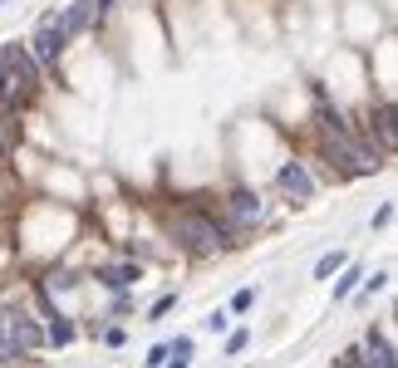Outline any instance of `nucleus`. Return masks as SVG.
<instances>
[{
  "instance_id": "nucleus-11",
  "label": "nucleus",
  "mask_w": 398,
  "mask_h": 368,
  "mask_svg": "<svg viewBox=\"0 0 398 368\" xmlns=\"http://www.w3.org/2000/svg\"><path fill=\"white\" fill-rule=\"evenodd\" d=\"M15 334H10V309H0V359H15Z\"/></svg>"
},
{
  "instance_id": "nucleus-1",
  "label": "nucleus",
  "mask_w": 398,
  "mask_h": 368,
  "mask_svg": "<svg viewBox=\"0 0 398 368\" xmlns=\"http://www.w3.org/2000/svg\"><path fill=\"white\" fill-rule=\"evenodd\" d=\"M172 236L192 251V256H211L216 246H226V231L211 221V216H197V211H182L172 216Z\"/></svg>"
},
{
  "instance_id": "nucleus-16",
  "label": "nucleus",
  "mask_w": 398,
  "mask_h": 368,
  "mask_svg": "<svg viewBox=\"0 0 398 368\" xmlns=\"http://www.w3.org/2000/svg\"><path fill=\"white\" fill-rule=\"evenodd\" d=\"M246 344H251V334H246V329H236V334H231V339H226V354H241V349H246Z\"/></svg>"
},
{
  "instance_id": "nucleus-17",
  "label": "nucleus",
  "mask_w": 398,
  "mask_h": 368,
  "mask_svg": "<svg viewBox=\"0 0 398 368\" xmlns=\"http://www.w3.org/2000/svg\"><path fill=\"white\" fill-rule=\"evenodd\" d=\"M168 359H172V354H168V344H158V349H148V368H163V364H168Z\"/></svg>"
},
{
  "instance_id": "nucleus-12",
  "label": "nucleus",
  "mask_w": 398,
  "mask_h": 368,
  "mask_svg": "<svg viewBox=\"0 0 398 368\" xmlns=\"http://www.w3.org/2000/svg\"><path fill=\"white\" fill-rule=\"evenodd\" d=\"M334 299H349V295H354V285H359V271H344V266H339V271H334Z\"/></svg>"
},
{
  "instance_id": "nucleus-14",
  "label": "nucleus",
  "mask_w": 398,
  "mask_h": 368,
  "mask_svg": "<svg viewBox=\"0 0 398 368\" xmlns=\"http://www.w3.org/2000/svg\"><path fill=\"white\" fill-rule=\"evenodd\" d=\"M379 133H384V148H394V108H379Z\"/></svg>"
},
{
  "instance_id": "nucleus-7",
  "label": "nucleus",
  "mask_w": 398,
  "mask_h": 368,
  "mask_svg": "<svg viewBox=\"0 0 398 368\" xmlns=\"http://www.w3.org/2000/svg\"><path fill=\"white\" fill-rule=\"evenodd\" d=\"M281 186H286V196H295V201H310V196H315V182H310L305 162H286V167H281Z\"/></svg>"
},
{
  "instance_id": "nucleus-2",
  "label": "nucleus",
  "mask_w": 398,
  "mask_h": 368,
  "mask_svg": "<svg viewBox=\"0 0 398 368\" xmlns=\"http://www.w3.org/2000/svg\"><path fill=\"white\" fill-rule=\"evenodd\" d=\"M329 123V153L334 158H344V167L349 172H379V153H369V148H359V143H349L344 138V128H339V118H324Z\"/></svg>"
},
{
  "instance_id": "nucleus-6",
  "label": "nucleus",
  "mask_w": 398,
  "mask_h": 368,
  "mask_svg": "<svg viewBox=\"0 0 398 368\" xmlns=\"http://www.w3.org/2000/svg\"><path fill=\"white\" fill-rule=\"evenodd\" d=\"M359 368H394V344L384 339V334H369L364 339V354H354Z\"/></svg>"
},
{
  "instance_id": "nucleus-10",
  "label": "nucleus",
  "mask_w": 398,
  "mask_h": 368,
  "mask_svg": "<svg viewBox=\"0 0 398 368\" xmlns=\"http://www.w3.org/2000/svg\"><path fill=\"white\" fill-rule=\"evenodd\" d=\"M339 266H349V256L344 251H329V256H320V266H315V280H329Z\"/></svg>"
},
{
  "instance_id": "nucleus-22",
  "label": "nucleus",
  "mask_w": 398,
  "mask_h": 368,
  "mask_svg": "<svg viewBox=\"0 0 398 368\" xmlns=\"http://www.w3.org/2000/svg\"><path fill=\"white\" fill-rule=\"evenodd\" d=\"M103 5H113V0H99V10H103Z\"/></svg>"
},
{
  "instance_id": "nucleus-5",
  "label": "nucleus",
  "mask_w": 398,
  "mask_h": 368,
  "mask_svg": "<svg viewBox=\"0 0 398 368\" xmlns=\"http://www.w3.org/2000/svg\"><path fill=\"white\" fill-rule=\"evenodd\" d=\"M10 334H15V349H20V354H35V349L45 344V329H40L25 309H10Z\"/></svg>"
},
{
  "instance_id": "nucleus-8",
  "label": "nucleus",
  "mask_w": 398,
  "mask_h": 368,
  "mask_svg": "<svg viewBox=\"0 0 398 368\" xmlns=\"http://www.w3.org/2000/svg\"><path fill=\"white\" fill-rule=\"evenodd\" d=\"M89 15H94V0H74V5L64 10V20H59V30H64V35H79V30L89 25Z\"/></svg>"
},
{
  "instance_id": "nucleus-15",
  "label": "nucleus",
  "mask_w": 398,
  "mask_h": 368,
  "mask_svg": "<svg viewBox=\"0 0 398 368\" xmlns=\"http://www.w3.org/2000/svg\"><path fill=\"white\" fill-rule=\"evenodd\" d=\"M251 304H256V290H236V299H231V309H236V314H246Z\"/></svg>"
},
{
  "instance_id": "nucleus-23",
  "label": "nucleus",
  "mask_w": 398,
  "mask_h": 368,
  "mask_svg": "<svg viewBox=\"0 0 398 368\" xmlns=\"http://www.w3.org/2000/svg\"><path fill=\"white\" fill-rule=\"evenodd\" d=\"M0 5H5V0H0Z\"/></svg>"
},
{
  "instance_id": "nucleus-4",
  "label": "nucleus",
  "mask_w": 398,
  "mask_h": 368,
  "mask_svg": "<svg viewBox=\"0 0 398 368\" xmlns=\"http://www.w3.org/2000/svg\"><path fill=\"white\" fill-rule=\"evenodd\" d=\"M226 216H231V226H236V231H251V226L261 221V196H256V191H231Z\"/></svg>"
},
{
  "instance_id": "nucleus-3",
  "label": "nucleus",
  "mask_w": 398,
  "mask_h": 368,
  "mask_svg": "<svg viewBox=\"0 0 398 368\" xmlns=\"http://www.w3.org/2000/svg\"><path fill=\"white\" fill-rule=\"evenodd\" d=\"M30 44H35V49H30V59H35V64H45V69H54V64H59V49L69 44V35L59 30V15H45Z\"/></svg>"
},
{
  "instance_id": "nucleus-9",
  "label": "nucleus",
  "mask_w": 398,
  "mask_h": 368,
  "mask_svg": "<svg viewBox=\"0 0 398 368\" xmlns=\"http://www.w3.org/2000/svg\"><path fill=\"white\" fill-rule=\"evenodd\" d=\"M99 280L108 285V290H128V285L138 280V266H103Z\"/></svg>"
},
{
  "instance_id": "nucleus-18",
  "label": "nucleus",
  "mask_w": 398,
  "mask_h": 368,
  "mask_svg": "<svg viewBox=\"0 0 398 368\" xmlns=\"http://www.w3.org/2000/svg\"><path fill=\"white\" fill-rule=\"evenodd\" d=\"M172 304H177V295H163V299H158V304H153V319H163V314H168V309H172Z\"/></svg>"
},
{
  "instance_id": "nucleus-21",
  "label": "nucleus",
  "mask_w": 398,
  "mask_h": 368,
  "mask_svg": "<svg viewBox=\"0 0 398 368\" xmlns=\"http://www.w3.org/2000/svg\"><path fill=\"white\" fill-rule=\"evenodd\" d=\"M168 368H187V359H177V364H168Z\"/></svg>"
},
{
  "instance_id": "nucleus-20",
  "label": "nucleus",
  "mask_w": 398,
  "mask_h": 368,
  "mask_svg": "<svg viewBox=\"0 0 398 368\" xmlns=\"http://www.w3.org/2000/svg\"><path fill=\"white\" fill-rule=\"evenodd\" d=\"M168 354H177V359H192V339H177V344H172Z\"/></svg>"
},
{
  "instance_id": "nucleus-13",
  "label": "nucleus",
  "mask_w": 398,
  "mask_h": 368,
  "mask_svg": "<svg viewBox=\"0 0 398 368\" xmlns=\"http://www.w3.org/2000/svg\"><path fill=\"white\" fill-rule=\"evenodd\" d=\"M69 339H74V324L69 319H54L49 324V344H69Z\"/></svg>"
},
{
  "instance_id": "nucleus-19",
  "label": "nucleus",
  "mask_w": 398,
  "mask_h": 368,
  "mask_svg": "<svg viewBox=\"0 0 398 368\" xmlns=\"http://www.w3.org/2000/svg\"><path fill=\"white\" fill-rule=\"evenodd\" d=\"M206 329H211V334H221V329H226V314H221V309H211V314H206Z\"/></svg>"
}]
</instances>
